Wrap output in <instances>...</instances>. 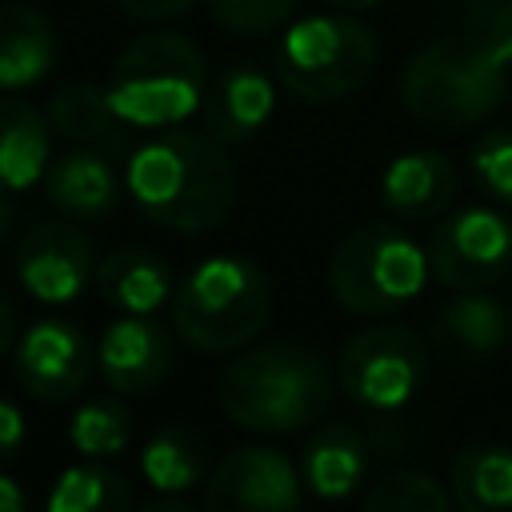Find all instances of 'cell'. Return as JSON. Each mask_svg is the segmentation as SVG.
<instances>
[{"label":"cell","instance_id":"13","mask_svg":"<svg viewBox=\"0 0 512 512\" xmlns=\"http://www.w3.org/2000/svg\"><path fill=\"white\" fill-rule=\"evenodd\" d=\"M172 360H176L172 332L152 312H124L104 328L96 348V368L104 384L124 396L152 392L172 372Z\"/></svg>","mask_w":512,"mask_h":512},{"label":"cell","instance_id":"21","mask_svg":"<svg viewBox=\"0 0 512 512\" xmlns=\"http://www.w3.org/2000/svg\"><path fill=\"white\" fill-rule=\"evenodd\" d=\"M448 492L464 512H512V444H464L452 460Z\"/></svg>","mask_w":512,"mask_h":512},{"label":"cell","instance_id":"24","mask_svg":"<svg viewBox=\"0 0 512 512\" xmlns=\"http://www.w3.org/2000/svg\"><path fill=\"white\" fill-rule=\"evenodd\" d=\"M208 436L192 424H172L160 428L144 452H140V472L156 492H188L200 480H208Z\"/></svg>","mask_w":512,"mask_h":512},{"label":"cell","instance_id":"14","mask_svg":"<svg viewBox=\"0 0 512 512\" xmlns=\"http://www.w3.org/2000/svg\"><path fill=\"white\" fill-rule=\"evenodd\" d=\"M508 332H512L508 308L480 288V292H456L436 312L428 344L440 360H448L456 368H480L496 352H504Z\"/></svg>","mask_w":512,"mask_h":512},{"label":"cell","instance_id":"32","mask_svg":"<svg viewBox=\"0 0 512 512\" xmlns=\"http://www.w3.org/2000/svg\"><path fill=\"white\" fill-rule=\"evenodd\" d=\"M28 436V424H24V412L12 404V400H0V460L16 456L20 444Z\"/></svg>","mask_w":512,"mask_h":512},{"label":"cell","instance_id":"16","mask_svg":"<svg viewBox=\"0 0 512 512\" xmlns=\"http://www.w3.org/2000/svg\"><path fill=\"white\" fill-rule=\"evenodd\" d=\"M272 108L276 88L268 72L256 64H236L204 92V132L220 144H244L268 124Z\"/></svg>","mask_w":512,"mask_h":512},{"label":"cell","instance_id":"19","mask_svg":"<svg viewBox=\"0 0 512 512\" xmlns=\"http://www.w3.org/2000/svg\"><path fill=\"white\" fill-rule=\"evenodd\" d=\"M52 124L28 100L0 92V192H24L44 180L52 160Z\"/></svg>","mask_w":512,"mask_h":512},{"label":"cell","instance_id":"28","mask_svg":"<svg viewBox=\"0 0 512 512\" xmlns=\"http://www.w3.org/2000/svg\"><path fill=\"white\" fill-rule=\"evenodd\" d=\"M472 176L476 184L500 200V204H512V128H492L484 132L476 144H472Z\"/></svg>","mask_w":512,"mask_h":512},{"label":"cell","instance_id":"7","mask_svg":"<svg viewBox=\"0 0 512 512\" xmlns=\"http://www.w3.org/2000/svg\"><path fill=\"white\" fill-rule=\"evenodd\" d=\"M428 272V252L400 224L368 220L328 256V292L352 316H392L420 296Z\"/></svg>","mask_w":512,"mask_h":512},{"label":"cell","instance_id":"9","mask_svg":"<svg viewBox=\"0 0 512 512\" xmlns=\"http://www.w3.org/2000/svg\"><path fill=\"white\" fill-rule=\"evenodd\" d=\"M432 276L452 292H480L512 268V224L492 208H464L444 216L428 244Z\"/></svg>","mask_w":512,"mask_h":512},{"label":"cell","instance_id":"33","mask_svg":"<svg viewBox=\"0 0 512 512\" xmlns=\"http://www.w3.org/2000/svg\"><path fill=\"white\" fill-rule=\"evenodd\" d=\"M12 344H16V316H12L8 300L0 296V356L12 352Z\"/></svg>","mask_w":512,"mask_h":512},{"label":"cell","instance_id":"26","mask_svg":"<svg viewBox=\"0 0 512 512\" xmlns=\"http://www.w3.org/2000/svg\"><path fill=\"white\" fill-rule=\"evenodd\" d=\"M128 440H132V416L116 396H96V400L80 404L68 424V444L88 460L120 456L128 448Z\"/></svg>","mask_w":512,"mask_h":512},{"label":"cell","instance_id":"4","mask_svg":"<svg viewBox=\"0 0 512 512\" xmlns=\"http://www.w3.org/2000/svg\"><path fill=\"white\" fill-rule=\"evenodd\" d=\"M272 320V280L248 256H212L172 292V328L196 352L248 348Z\"/></svg>","mask_w":512,"mask_h":512},{"label":"cell","instance_id":"10","mask_svg":"<svg viewBox=\"0 0 512 512\" xmlns=\"http://www.w3.org/2000/svg\"><path fill=\"white\" fill-rule=\"evenodd\" d=\"M304 500V480L292 460L268 444L232 448L204 480L208 512H292Z\"/></svg>","mask_w":512,"mask_h":512},{"label":"cell","instance_id":"2","mask_svg":"<svg viewBox=\"0 0 512 512\" xmlns=\"http://www.w3.org/2000/svg\"><path fill=\"white\" fill-rule=\"evenodd\" d=\"M224 416L248 432H300L332 404V372L304 344H260L240 352L216 388Z\"/></svg>","mask_w":512,"mask_h":512},{"label":"cell","instance_id":"30","mask_svg":"<svg viewBox=\"0 0 512 512\" xmlns=\"http://www.w3.org/2000/svg\"><path fill=\"white\" fill-rule=\"evenodd\" d=\"M472 36H480L504 64H512V0H492V4L476 16Z\"/></svg>","mask_w":512,"mask_h":512},{"label":"cell","instance_id":"11","mask_svg":"<svg viewBox=\"0 0 512 512\" xmlns=\"http://www.w3.org/2000/svg\"><path fill=\"white\" fill-rule=\"evenodd\" d=\"M12 356H16L20 388L44 404H64V400L80 396L96 368L92 340L72 320H60V316L36 320L16 340Z\"/></svg>","mask_w":512,"mask_h":512},{"label":"cell","instance_id":"5","mask_svg":"<svg viewBox=\"0 0 512 512\" xmlns=\"http://www.w3.org/2000/svg\"><path fill=\"white\" fill-rule=\"evenodd\" d=\"M208 64L192 36L148 32L136 36L108 72V100L128 128H172L204 104Z\"/></svg>","mask_w":512,"mask_h":512},{"label":"cell","instance_id":"25","mask_svg":"<svg viewBox=\"0 0 512 512\" xmlns=\"http://www.w3.org/2000/svg\"><path fill=\"white\" fill-rule=\"evenodd\" d=\"M132 504V484L116 468H104L100 460L64 468L48 492L52 512H124Z\"/></svg>","mask_w":512,"mask_h":512},{"label":"cell","instance_id":"35","mask_svg":"<svg viewBox=\"0 0 512 512\" xmlns=\"http://www.w3.org/2000/svg\"><path fill=\"white\" fill-rule=\"evenodd\" d=\"M328 8H340V12H364V8H376L380 0H324Z\"/></svg>","mask_w":512,"mask_h":512},{"label":"cell","instance_id":"23","mask_svg":"<svg viewBox=\"0 0 512 512\" xmlns=\"http://www.w3.org/2000/svg\"><path fill=\"white\" fill-rule=\"evenodd\" d=\"M48 124L56 136L84 144V148H116L120 144V116L108 100V88L88 80H72L48 96Z\"/></svg>","mask_w":512,"mask_h":512},{"label":"cell","instance_id":"15","mask_svg":"<svg viewBox=\"0 0 512 512\" xmlns=\"http://www.w3.org/2000/svg\"><path fill=\"white\" fill-rule=\"evenodd\" d=\"M456 188H460V176H456L452 160L444 152H432V148H416V152L396 156L380 176L384 208L408 224L440 220L448 212V204L456 200Z\"/></svg>","mask_w":512,"mask_h":512},{"label":"cell","instance_id":"18","mask_svg":"<svg viewBox=\"0 0 512 512\" xmlns=\"http://www.w3.org/2000/svg\"><path fill=\"white\" fill-rule=\"evenodd\" d=\"M44 192L64 216L100 220V216L116 212V204H120V176L112 172V164L100 152L76 148V152H60L48 160Z\"/></svg>","mask_w":512,"mask_h":512},{"label":"cell","instance_id":"6","mask_svg":"<svg viewBox=\"0 0 512 512\" xmlns=\"http://www.w3.org/2000/svg\"><path fill=\"white\" fill-rule=\"evenodd\" d=\"M376 56V32L336 8L296 20L272 48V72L296 100L336 104L372 80Z\"/></svg>","mask_w":512,"mask_h":512},{"label":"cell","instance_id":"27","mask_svg":"<svg viewBox=\"0 0 512 512\" xmlns=\"http://www.w3.org/2000/svg\"><path fill=\"white\" fill-rule=\"evenodd\" d=\"M360 504L368 512H448L452 492L428 472L400 468V472H388L384 480H376Z\"/></svg>","mask_w":512,"mask_h":512},{"label":"cell","instance_id":"20","mask_svg":"<svg viewBox=\"0 0 512 512\" xmlns=\"http://www.w3.org/2000/svg\"><path fill=\"white\" fill-rule=\"evenodd\" d=\"M368 472V440L348 424H324L300 452V480L320 500H344Z\"/></svg>","mask_w":512,"mask_h":512},{"label":"cell","instance_id":"8","mask_svg":"<svg viewBox=\"0 0 512 512\" xmlns=\"http://www.w3.org/2000/svg\"><path fill=\"white\" fill-rule=\"evenodd\" d=\"M428 372V340L404 324H372L356 332L336 364L340 388L372 412H392L408 404Z\"/></svg>","mask_w":512,"mask_h":512},{"label":"cell","instance_id":"36","mask_svg":"<svg viewBox=\"0 0 512 512\" xmlns=\"http://www.w3.org/2000/svg\"><path fill=\"white\" fill-rule=\"evenodd\" d=\"M8 224H12V204H8V200H4V192H0V232H4Z\"/></svg>","mask_w":512,"mask_h":512},{"label":"cell","instance_id":"29","mask_svg":"<svg viewBox=\"0 0 512 512\" xmlns=\"http://www.w3.org/2000/svg\"><path fill=\"white\" fill-rule=\"evenodd\" d=\"M216 24H224L236 36H264L280 28L300 0H208Z\"/></svg>","mask_w":512,"mask_h":512},{"label":"cell","instance_id":"34","mask_svg":"<svg viewBox=\"0 0 512 512\" xmlns=\"http://www.w3.org/2000/svg\"><path fill=\"white\" fill-rule=\"evenodd\" d=\"M24 508V492L16 488V480L0 476V512H20Z\"/></svg>","mask_w":512,"mask_h":512},{"label":"cell","instance_id":"22","mask_svg":"<svg viewBox=\"0 0 512 512\" xmlns=\"http://www.w3.org/2000/svg\"><path fill=\"white\" fill-rule=\"evenodd\" d=\"M96 288L120 312H156L172 296V272L148 248H116L100 260Z\"/></svg>","mask_w":512,"mask_h":512},{"label":"cell","instance_id":"3","mask_svg":"<svg viewBox=\"0 0 512 512\" xmlns=\"http://www.w3.org/2000/svg\"><path fill=\"white\" fill-rule=\"evenodd\" d=\"M504 68L508 64L480 36H440L404 64L400 100L420 124L460 132L484 124L504 104Z\"/></svg>","mask_w":512,"mask_h":512},{"label":"cell","instance_id":"17","mask_svg":"<svg viewBox=\"0 0 512 512\" xmlns=\"http://www.w3.org/2000/svg\"><path fill=\"white\" fill-rule=\"evenodd\" d=\"M56 52V28L40 8L24 0L0 4V92H24L40 84L52 72Z\"/></svg>","mask_w":512,"mask_h":512},{"label":"cell","instance_id":"12","mask_svg":"<svg viewBox=\"0 0 512 512\" xmlns=\"http://www.w3.org/2000/svg\"><path fill=\"white\" fill-rule=\"evenodd\" d=\"M96 268L92 240L68 220L32 224L16 248V276L44 304L76 300L96 280Z\"/></svg>","mask_w":512,"mask_h":512},{"label":"cell","instance_id":"31","mask_svg":"<svg viewBox=\"0 0 512 512\" xmlns=\"http://www.w3.org/2000/svg\"><path fill=\"white\" fill-rule=\"evenodd\" d=\"M116 4L136 20H176V16L192 12L200 0H116Z\"/></svg>","mask_w":512,"mask_h":512},{"label":"cell","instance_id":"1","mask_svg":"<svg viewBox=\"0 0 512 512\" xmlns=\"http://www.w3.org/2000/svg\"><path fill=\"white\" fill-rule=\"evenodd\" d=\"M132 204L168 232H212L240 200V176L208 132H160L124 168Z\"/></svg>","mask_w":512,"mask_h":512}]
</instances>
